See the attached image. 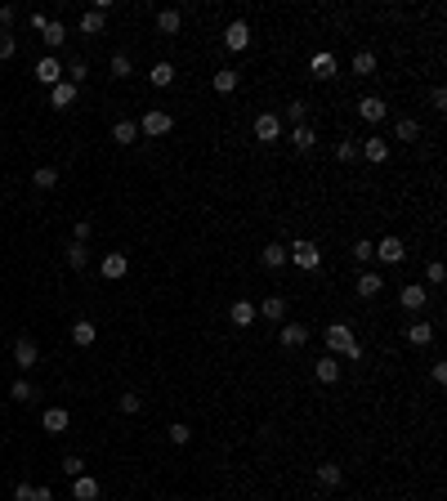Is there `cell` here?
<instances>
[{
	"label": "cell",
	"mask_w": 447,
	"mask_h": 501,
	"mask_svg": "<svg viewBox=\"0 0 447 501\" xmlns=\"http://www.w3.org/2000/svg\"><path fill=\"white\" fill-rule=\"evenodd\" d=\"M322 340H327L331 354H345L349 363H358V358H363V345H358V336H354V327H349V323H331L327 332H322Z\"/></svg>",
	"instance_id": "6da1fadb"
},
{
	"label": "cell",
	"mask_w": 447,
	"mask_h": 501,
	"mask_svg": "<svg viewBox=\"0 0 447 501\" xmlns=\"http://www.w3.org/2000/svg\"><path fill=\"white\" fill-rule=\"evenodd\" d=\"M287 260L296 264V269H304V273H313L322 264V251L313 247V242H296V247H287Z\"/></svg>",
	"instance_id": "7a4b0ae2"
},
{
	"label": "cell",
	"mask_w": 447,
	"mask_h": 501,
	"mask_svg": "<svg viewBox=\"0 0 447 501\" xmlns=\"http://www.w3.org/2000/svg\"><path fill=\"white\" fill-rule=\"evenodd\" d=\"M282 135H287V130H282L278 112H260V117H255V139H260V144H278Z\"/></svg>",
	"instance_id": "3957f363"
},
{
	"label": "cell",
	"mask_w": 447,
	"mask_h": 501,
	"mask_svg": "<svg viewBox=\"0 0 447 501\" xmlns=\"http://www.w3.org/2000/svg\"><path fill=\"white\" fill-rule=\"evenodd\" d=\"M224 45H228L233 54H242L246 45H251V23H246V18H233V23L224 27Z\"/></svg>",
	"instance_id": "277c9868"
},
{
	"label": "cell",
	"mask_w": 447,
	"mask_h": 501,
	"mask_svg": "<svg viewBox=\"0 0 447 501\" xmlns=\"http://www.w3.org/2000/svg\"><path fill=\"white\" fill-rule=\"evenodd\" d=\"M372 251H376V260H380V264H403V255H407L403 238H380Z\"/></svg>",
	"instance_id": "5b68a950"
},
{
	"label": "cell",
	"mask_w": 447,
	"mask_h": 501,
	"mask_svg": "<svg viewBox=\"0 0 447 501\" xmlns=\"http://www.w3.org/2000/svg\"><path fill=\"white\" fill-rule=\"evenodd\" d=\"M170 126H175V117H170V112H161V108L144 112V121H139V130H144V135H170Z\"/></svg>",
	"instance_id": "8992f818"
},
{
	"label": "cell",
	"mask_w": 447,
	"mask_h": 501,
	"mask_svg": "<svg viewBox=\"0 0 447 501\" xmlns=\"http://www.w3.org/2000/svg\"><path fill=\"white\" fill-rule=\"evenodd\" d=\"M126 269H130V260H126V255H121V251H108V255H103V260H99V273H103V278H108V282L126 278Z\"/></svg>",
	"instance_id": "52a82bcc"
},
{
	"label": "cell",
	"mask_w": 447,
	"mask_h": 501,
	"mask_svg": "<svg viewBox=\"0 0 447 501\" xmlns=\"http://www.w3.org/2000/svg\"><path fill=\"white\" fill-rule=\"evenodd\" d=\"M36 81H41V85H50V90H54V85L63 81V63L54 59V54H45V59L36 63Z\"/></svg>",
	"instance_id": "ba28073f"
},
{
	"label": "cell",
	"mask_w": 447,
	"mask_h": 501,
	"mask_svg": "<svg viewBox=\"0 0 447 501\" xmlns=\"http://www.w3.org/2000/svg\"><path fill=\"white\" fill-rule=\"evenodd\" d=\"M358 153H363V157H367V162H372V166H385V162H389V144H385V139H380V135L363 139V148H358Z\"/></svg>",
	"instance_id": "9c48e42d"
},
{
	"label": "cell",
	"mask_w": 447,
	"mask_h": 501,
	"mask_svg": "<svg viewBox=\"0 0 447 501\" xmlns=\"http://www.w3.org/2000/svg\"><path fill=\"white\" fill-rule=\"evenodd\" d=\"M41 425H45V434H68V425H72V417H68V408H45V417H41Z\"/></svg>",
	"instance_id": "30bf717a"
},
{
	"label": "cell",
	"mask_w": 447,
	"mask_h": 501,
	"mask_svg": "<svg viewBox=\"0 0 447 501\" xmlns=\"http://www.w3.org/2000/svg\"><path fill=\"white\" fill-rule=\"evenodd\" d=\"M14 363L23 367V372H32V367L41 363V349H36L32 340H18V345H14Z\"/></svg>",
	"instance_id": "8fae6325"
},
{
	"label": "cell",
	"mask_w": 447,
	"mask_h": 501,
	"mask_svg": "<svg viewBox=\"0 0 447 501\" xmlns=\"http://www.w3.org/2000/svg\"><path fill=\"white\" fill-rule=\"evenodd\" d=\"M358 112H363V121H372V126H376V121H385V99H380V94H367V99L363 103H358Z\"/></svg>",
	"instance_id": "7c38bea8"
},
{
	"label": "cell",
	"mask_w": 447,
	"mask_h": 501,
	"mask_svg": "<svg viewBox=\"0 0 447 501\" xmlns=\"http://www.w3.org/2000/svg\"><path fill=\"white\" fill-rule=\"evenodd\" d=\"M179 27H184V14H179V9H157V32L161 36H175Z\"/></svg>",
	"instance_id": "4fadbf2b"
},
{
	"label": "cell",
	"mask_w": 447,
	"mask_h": 501,
	"mask_svg": "<svg viewBox=\"0 0 447 501\" xmlns=\"http://www.w3.org/2000/svg\"><path fill=\"white\" fill-rule=\"evenodd\" d=\"M398 300H403V309H425L430 291H425L421 282H412V287H403V291H398Z\"/></svg>",
	"instance_id": "5bb4252c"
},
{
	"label": "cell",
	"mask_w": 447,
	"mask_h": 501,
	"mask_svg": "<svg viewBox=\"0 0 447 501\" xmlns=\"http://www.w3.org/2000/svg\"><path fill=\"white\" fill-rule=\"evenodd\" d=\"M72 340H76V345H94V340H99V327H94L90 323V318H76V323H72Z\"/></svg>",
	"instance_id": "9a60e30c"
},
{
	"label": "cell",
	"mask_w": 447,
	"mask_h": 501,
	"mask_svg": "<svg viewBox=\"0 0 447 501\" xmlns=\"http://www.w3.org/2000/svg\"><path fill=\"white\" fill-rule=\"evenodd\" d=\"M380 287H385V278H380L376 269H367L363 278H358V287H354V291H358L363 300H372V296H380Z\"/></svg>",
	"instance_id": "2e32d148"
},
{
	"label": "cell",
	"mask_w": 447,
	"mask_h": 501,
	"mask_svg": "<svg viewBox=\"0 0 447 501\" xmlns=\"http://www.w3.org/2000/svg\"><path fill=\"white\" fill-rule=\"evenodd\" d=\"M309 68H313V77H318V81H331V77H336V59H331L327 50H318V54H313V63H309Z\"/></svg>",
	"instance_id": "e0dca14e"
},
{
	"label": "cell",
	"mask_w": 447,
	"mask_h": 501,
	"mask_svg": "<svg viewBox=\"0 0 447 501\" xmlns=\"http://www.w3.org/2000/svg\"><path fill=\"white\" fill-rule=\"evenodd\" d=\"M318 484L322 488H340V484H345V470H340L336 461H322V466H318Z\"/></svg>",
	"instance_id": "ac0fdd59"
},
{
	"label": "cell",
	"mask_w": 447,
	"mask_h": 501,
	"mask_svg": "<svg viewBox=\"0 0 447 501\" xmlns=\"http://www.w3.org/2000/svg\"><path fill=\"white\" fill-rule=\"evenodd\" d=\"M313 376H318L322 385H336L340 381V363L336 358H318V363H313Z\"/></svg>",
	"instance_id": "d6986e66"
},
{
	"label": "cell",
	"mask_w": 447,
	"mask_h": 501,
	"mask_svg": "<svg viewBox=\"0 0 447 501\" xmlns=\"http://www.w3.org/2000/svg\"><path fill=\"white\" fill-rule=\"evenodd\" d=\"M103 27H108V14H99V9H85L81 14V32L85 36H103Z\"/></svg>",
	"instance_id": "ffe728a7"
},
{
	"label": "cell",
	"mask_w": 447,
	"mask_h": 501,
	"mask_svg": "<svg viewBox=\"0 0 447 501\" xmlns=\"http://www.w3.org/2000/svg\"><path fill=\"white\" fill-rule=\"evenodd\" d=\"M72 497H76V501H94V497H99V479H90V475H76Z\"/></svg>",
	"instance_id": "44dd1931"
},
{
	"label": "cell",
	"mask_w": 447,
	"mask_h": 501,
	"mask_svg": "<svg viewBox=\"0 0 447 501\" xmlns=\"http://www.w3.org/2000/svg\"><path fill=\"white\" fill-rule=\"evenodd\" d=\"M50 103H54V108H72V103H76V85L72 81H59L50 90Z\"/></svg>",
	"instance_id": "7402d4cb"
},
{
	"label": "cell",
	"mask_w": 447,
	"mask_h": 501,
	"mask_svg": "<svg viewBox=\"0 0 447 501\" xmlns=\"http://www.w3.org/2000/svg\"><path fill=\"white\" fill-rule=\"evenodd\" d=\"M304 340H309V327H300V323H287V327H282V349H300Z\"/></svg>",
	"instance_id": "603a6c76"
},
{
	"label": "cell",
	"mask_w": 447,
	"mask_h": 501,
	"mask_svg": "<svg viewBox=\"0 0 447 501\" xmlns=\"http://www.w3.org/2000/svg\"><path fill=\"white\" fill-rule=\"evenodd\" d=\"M255 314H264L269 323H282V318H287V300H282V296H269L260 309H255Z\"/></svg>",
	"instance_id": "cb8c5ba5"
},
{
	"label": "cell",
	"mask_w": 447,
	"mask_h": 501,
	"mask_svg": "<svg viewBox=\"0 0 447 501\" xmlns=\"http://www.w3.org/2000/svg\"><path fill=\"white\" fill-rule=\"evenodd\" d=\"M228 323H237V327H251V323H255V305H251V300H237V305L228 309Z\"/></svg>",
	"instance_id": "d4e9b609"
},
{
	"label": "cell",
	"mask_w": 447,
	"mask_h": 501,
	"mask_svg": "<svg viewBox=\"0 0 447 501\" xmlns=\"http://www.w3.org/2000/svg\"><path fill=\"white\" fill-rule=\"evenodd\" d=\"M108 72H112V77H117V81H126L130 72H135V63H130V54H126V50H117V54H112V59H108Z\"/></svg>",
	"instance_id": "484cf974"
},
{
	"label": "cell",
	"mask_w": 447,
	"mask_h": 501,
	"mask_svg": "<svg viewBox=\"0 0 447 501\" xmlns=\"http://www.w3.org/2000/svg\"><path fill=\"white\" fill-rule=\"evenodd\" d=\"M260 260H264V269H282V264H287V247H282V242H269V247L260 251Z\"/></svg>",
	"instance_id": "4316f807"
},
{
	"label": "cell",
	"mask_w": 447,
	"mask_h": 501,
	"mask_svg": "<svg viewBox=\"0 0 447 501\" xmlns=\"http://www.w3.org/2000/svg\"><path fill=\"white\" fill-rule=\"evenodd\" d=\"M32 184L41 188V193H50V188L59 184V170H54V166H36V170H32Z\"/></svg>",
	"instance_id": "83f0119b"
},
{
	"label": "cell",
	"mask_w": 447,
	"mask_h": 501,
	"mask_svg": "<svg viewBox=\"0 0 447 501\" xmlns=\"http://www.w3.org/2000/svg\"><path fill=\"white\" fill-rule=\"evenodd\" d=\"M148 81H152V85H157V90H166V85H170V81H175V68H170V63H166V59H161V63H152V72H148Z\"/></svg>",
	"instance_id": "f1b7e54d"
},
{
	"label": "cell",
	"mask_w": 447,
	"mask_h": 501,
	"mask_svg": "<svg viewBox=\"0 0 447 501\" xmlns=\"http://www.w3.org/2000/svg\"><path fill=\"white\" fill-rule=\"evenodd\" d=\"M112 139H117V144H135V139H139V126H135V121H117V126H112Z\"/></svg>",
	"instance_id": "f546056e"
},
{
	"label": "cell",
	"mask_w": 447,
	"mask_h": 501,
	"mask_svg": "<svg viewBox=\"0 0 447 501\" xmlns=\"http://www.w3.org/2000/svg\"><path fill=\"white\" fill-rule=\"evenodd\" d=\"M354 77H376V54L372 50L354 54Z\"/></svg>",
	"instance_id": "4dcf8cb0"
},
{
	"label": "cell",
	"mask_w": 447,
	"mask_h": 501,
	"mask_svg": "<svg viewBox=\"0 0 447 501\" xmlns=\"http://www.w3.org/2000/svg\"><path fill=\"white\" fill-rule=\"evenodd\" d=\"M9 399H14V403H32V399H36V385L23 376V381H14V385H9Z\"/></svg>",
	"instance_id": "1f68e13d"
},
{
	"label": "cell",
	"mask_w": 447,
	"mask_h": 501,
	"mask_svg": "<svg viewBox=\"0 0 447 501\" xmlns=\"http://www.w3.org/2000/svg\"><path fill=\"white\" fill-rule=\"evenodd\" d=\"M291 144H296L300 153H309V148L318 144V135H313V126H296V130H291Z\"/></svg>",
	"instance_id": "d6a6232c"
},
{
	"label": "cell",
	"mask_w": 447,
	"mask_h": 501,
	"mask_svg": "<svg viewBox=\"0 0 447 501\" xmlns=\"http://www.w3.org/2000/svg\"><path fill=\"white\" fill-rule=\"evenodd\" d=\"M68 264L72 269H85V264H90V247H85V242H68Z\"/></svg>",
	"instance_id": "836d02e7"
},
{
	"label": "cell",
	"mask_w": 447,
	"mask_h": 501,
	"mask_svg": "<svg viewBox=\"0 0 447 501\" xmlns=\"http://www.w3.org/2000/svg\"><path fill=\"white\" fill-rule=\"evenodd\" d=\"M237 81H242V77H237L233 68H220V72H215V90H220V94H233Z\"/></svg>",
	"instance_id": "e575fe53"
},
{
	"label": "cell",
	"mask_w": 447,
	"mask_h": 501,
	"mask_svg": "<svg viewBox=\"0 0 447 501\" xmlns=\"http://www.w3.org/2000/svg\"><path fill=\"white\" fill-rule=\"evenodd\" d=\"M407 340H412V345H430V340H434V327L430 323H412V327H407Z\"/></svg>",
	"instance_id": "d590c367"
},
{
	"label": "cell",
	"mask_w": 447,
	"mask_h": 501,
	"mask_svg": "<svg viewBox=\"0 0 447 501\" xmlns=\"http://www.w3.org/2000/svg\"><path fill=\"white\" fill-rule=\"evenodd\" d=\"M63 41H68V27H63V23H50V27H45V45H50V50H59Z\"/></svg>",
	"instance_id": "8d00e7d4"
},
{
	"label": "cell",
	"mask_w": 447,
	"mask_h": 501,
	"mask_svg": "<svg viewBox=\"0 0 447 501\" xmlns=\"http://www.w3.org/2000/svg\"><path fill=\"white\" fill-rule=\"evenodd\" d=\"M394 135L403 139V144H412V139H421V126H416V121H398V126H394Z\"/></svg>",
	"instance_id": "74e56055"
},
{
	"label": "cell",
	"mask_w": 447,
	"mask_h": 501,
	"mask_svg": "<svg viewBox=\"0 0 447 501\" xmlns=\"http://www.w3.org/2000/svg\"><path fill=\"white\" fill-rule=\"evenodd\" d=\"M304 117H309V103L291 99V103H287V121H296V126H304Z\"/></svg>",
	"instance_id": "f35d334b"
},
{
	"label": "cell",
	"mask_w": 447,
	"mask_h": 501,
	"mask_svg": "<svg viewBox=\"0 0 447 501\" xmlns=\"http://www.w3.org/2000/svg\"><path fill=\"white\" fill-rule=\"evenodd\" d=\"M85 77H90V68H85V59H72V63H68V81H72V85H81Z\"/></svg>",
	"instance_id": "ab89813d"
},
{
	"label": "cell",
	"mask_w": 447,
	"mask_h": 501,
	"mask_svg": "<svg viewBox=\"0 0 447 501\" xmlns=\"http://www.w3.org/2000/svg\"><path fill=\"white\" fill-rule=\"evenodd\" d=\"M349 255H354V260H358V264H367V260H376V251H372V242H363V238H358V242H354V251H349Z\"/></svg>",
	"instance_id": "60d3db41"
},
{
	"label": "cell",
	"mask_w": 447,
	"mask_h": 501,
	"mask_svg": "<svg viewBox=\"0 0 447 501\" xmlns=\"http://www.w3.org/2000/svg\"><path fill=\"white\" fill-rule=\"evenodd\" d=\"M139 408H144V399H139L135 390H130V394H121V412H126V417H135Z\"/></svg>",
	"instance_id": "b9f144b4"
},
{
	"label": "cell",
	"mask_w": 447,
	"mask_h": 501,
	"mask_svg": "<svg viewBox=\"0 0 447 501\" xmlns=\"http://www.w3.org/2000/svg\"><path fill=\"white\" fill-rule=\"evenodd\" d=\"M354 157H358V144H354V139L336 144V162H354Z\"/></svg>",
	"instance_id": "7bdbcfd3"
},
{
	"label": "cell",
	"mask_w": 447,
	"mask_h": 501,
	"mask_svg": "<svg viewBox=\"0 0 447 501\" xmlns=\"http://www.w3.org/2000/svg\"><path fill=\"white\" fill-rule=\"evenodd\" d=\"M63 475H68V479L85 475V461H81V457H63Z\"/></svg>",
	"instance_id": "ee69618b"
},
{
	"label": "cell",
	"mask_w": 447,
	"mask_h": 501,
	"mask_svg": "<svg viewBox=\"0 0 447 501\" xmlns=\"http://www.w3.org/2000/svg\"><path fill=\"white\" fill-rule=\"evenodd\" d=\"M188 439H193V430H188L184 421H175V425H170V443H188Z\"/></svg>",
	"instance_id": "f6af8a7d"
},
{
	"label": "cell",
	"mask_w": 447,
	"mask_h": 501,
	"mask_svg": "<svg viewBox=\"0 0 447 501\" xmlns=\"http://www.w3.org/2000/svg\"><path fill=\"white\" fill-rule=\"evenodd\" d=\"M443 278H447V269H443V264H439V260H434V264H430V269H425V282H430V287H439V282H443Z\"/></svg>",
	"instance_id": "bcb514c9"
},
{
	"label": "cell",
	"mask_w": 447,
	"mask_h": 501,
	"mask_svg": "<svg viewBox=\"0 0 447 501\" xmlns=\"http://www.w3.org/2000/svg\"><path fill=\"white\" fill-rule=\"evenodd\" d=\"M14 50H18V45H14V36H5V32H0V63H5V59H14Z\"/></svg>",
	"instance_id": "7dc6e473"
},
{
	"label": "cell",
	"mask_w": 447,
	"mask_h": 501,
	"mask_svg": "<svg viewBox=\"0 0 447 501\" xmlns=\"http://www.w3.org/2000/svg\"><path fill=\"white\" fill-rule=\"evenodd\" d=\"M14 18H18L14 5H0V27H5V32H9V23H14Z\"/></svg>",
	"instance_id": "c3c4849f"
},
{
	"label": "cell",
	"mask_w": 447,
	"mask_h": 501,
	"mask_svg": "<svg viewBox=\"0 0 447 501\" xmlns=\"http://www.w3.org/2000/svg\"><path fill=\"white\" fill-rule=\"evenodd\" d=\"M90 233H94V224H90V220H76V238H72V242H85Z\"/></svg>",
	"instance_id": "681fc988"
},
{
	"label": "cell",
	"mask_w": 447,
	"mask_h": 501,
	"mask_svg": "<svg viewBox=\"0 0 447 501\" xmlns=\"http://www.w3.org/2000/svg\"><path fill=\"white\" fill-rule=\"evenodd\" d=\"M430 103H434V108H447V90H443V85H434V90H430Z\"/></svg>",
	"instance_id": "f907efd6"
},
{
	"label": "cell",
	"mask_w": 447,
	"mask_h": 501,
	"mask_svg": "<svg viewBox=\"0 0 447 501\" xmlns=\"http://www.w3.org/2000/svg\"><path fill=\"white\" fill-rule=\"evenodd\" d=\"M27 501H54V493H50V488H32V493H27Z\"/></svg>",
	"instance_id": "816d5d0a"
}]
</instances>
